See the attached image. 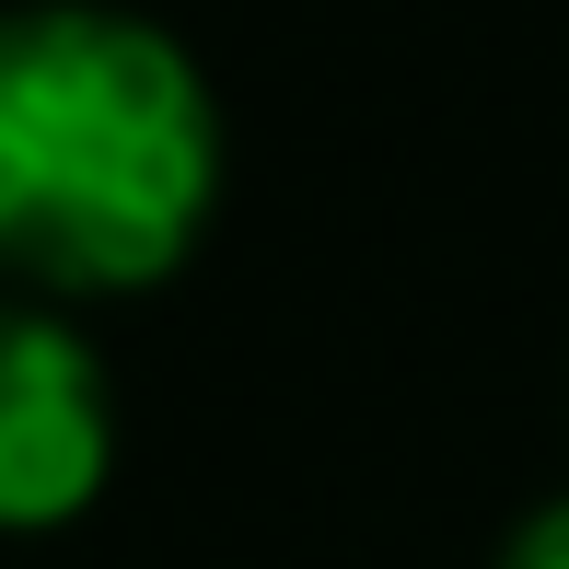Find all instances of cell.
I'll return each mask as SVG.
<instances>
[{
  "mask_svg": "<svg viewBox=\"0 0 569 569\" xmlns=\"http://www.w3.org/2000/svg\"><path fill=\"white\" fill-rule=\"evenodd\" d=\"M488 569H569V500L523 511V523L500 535V558H488Z\"/></svg>",
  "mask_w": 569,
  "mask_h": 569,
  "instance_id": "obj_3",
  "label": "cell"
},
{
  "mask_svg": "<svg viewBox=\"0 0 569 569\" xmlns=\"http://www.w3.org/2000/svg\"><path fill=\"white\" fill-rule=\"evenodd\" d=\"M221 210L210 70L117 0L0 12V291L117 302L198 256Z\"/></svg>",
  "mask_w": 569,
  "mask_h": 569,
  "instance_id": "obj_1",
  "label": "cell"
},
{
  "mask_svg": "<svg viewBox=\"0 0 569 569\" xmlns=\"http://www.w3.org/2000/svg\"><path fill=\"white\" fill-rule=\"evenodd\" d=\"M117 477V396L59 302L0 291V535H59Z\"/></svg>",
  "mask_w": 569,
  "mask_h": 569,
  "instance_id": "obj_2",
  "label": "cell"
}]
</instances>
